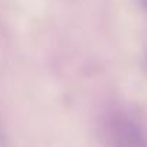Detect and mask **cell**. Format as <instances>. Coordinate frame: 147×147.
Instances as JSON below:
<instances>
[{
	"mask_svg": "<svg viewBox=\"0 0 147 147\" xmlns=\"http://www.w3.org/2000/svg\"><path fill=\"white\" fill-rule=\"evenodd\" d=\"M101 137L107 147H147V133L131 116L113 110L103 117Z\"/></svg>",
	"mask_w": 147,
	"mask_h": 147,
	"instance_id": "cell-1",
	"label": "cell"
}]
</instances>
